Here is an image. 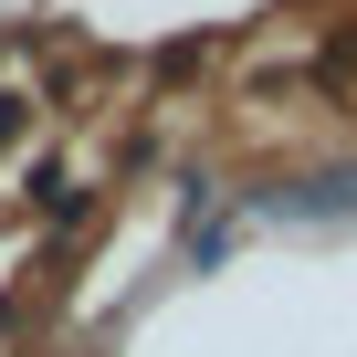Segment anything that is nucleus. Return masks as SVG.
I'll return each instance as SVG.
<instances>
[{
    "mask_svg": "<svg viewBox=\"0 0 357 357\" xmlns=\"http://www.w3.org/2000/svg\"><path fill=\"white\" fill-rule=\"evenodd\" d=\"M252 211H263V221H294V231L357 221V158H336V168H305V178H284V190H252Z\"/></svg>",
    "mask_w": 357,
    "mask_h": 357,
    "instance_id": "nucleus-1",
    "label": "nucleus"
},
{
    "mask_svg": "<svg viewBox=\"0 0 357 357\" xmlns=\"http://www.w3.org/2000/svg\"><path fill=\"white\" fill-rule=\"evenodd\" d=\"M22 126H32V105H22L11 84H0V147H22Z\"/></svg>",
    "mask_w": 357,
    "mask_h": 357,
    "instance_id": "nucleus-2",
    "label": "nucleus"
}]
</instances>
